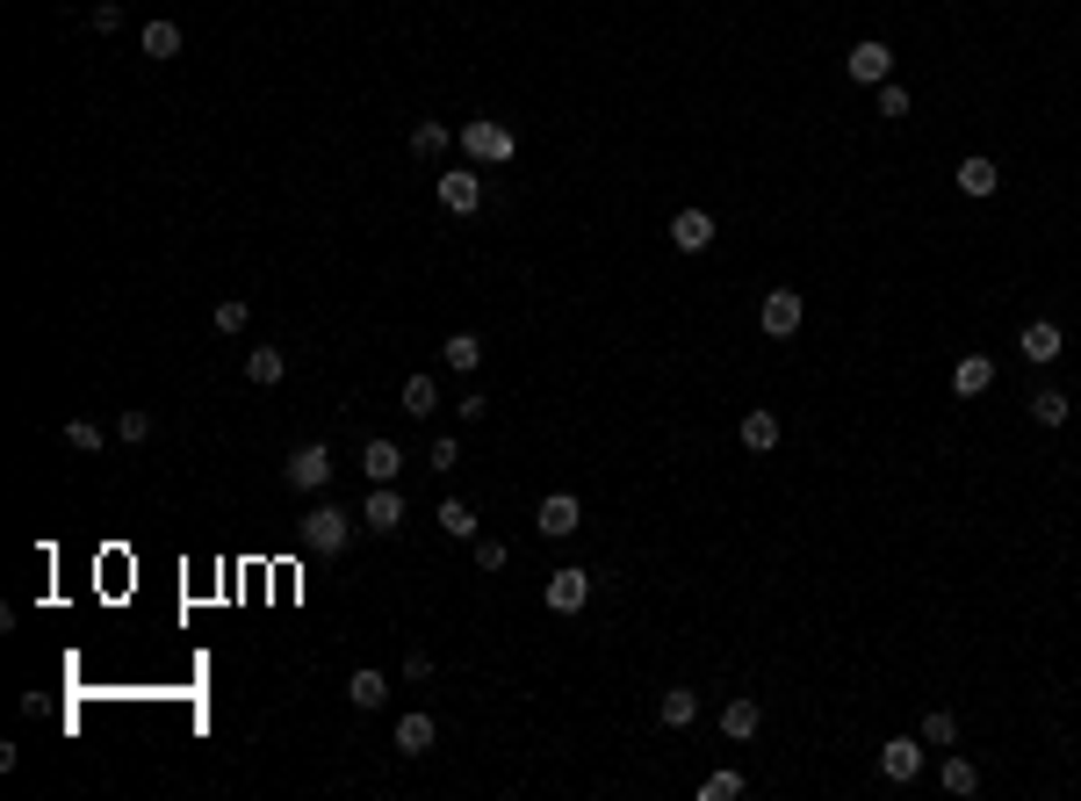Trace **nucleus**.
I'll list each match as a JSON object with an SVG mask.
<instances>
[{"label":"nucleus","mask_w":1081,"mask_h":801,"mask_svg":"<svg viewBox=\"0 0 1081 801\" xmlns=\"http://www.w3.org/2000/svg\"><path fill=\"white\" fill-rule=\"evenodd\" d=\"M462 152L476 159V167H513V159H519V138L505 130L498 116H469V123H462Z\"/></svg>","instance_id":"1"},{"label":"nucleus","mask_w":1081,"mask_h":801,"mask_svg":"<svg viewBox=\"0 0 1081 801\" xmlns=\"http://www.w3.org/2000/svg\"><path fill=\"white\" fill-rule=\"evenodd\" d=\"M346 541H354V520H346L340 505H310L303 513V549L310 557H340Z\"/></svg>","instance_id":"2"},{"label":"nucleus","mask_w":1081,"mask_h":801,"mask_svg":"<svg viewBox=\"0 0 1081 801\" xmlns=\"http://www.w3.org/2000/svg\"><path fill=\"white\" fill-rule=\"evenodd\" d=\"M281 477H289L296 491H325L332 484V448L325 440H296L289 462H281Z\"/></svg>","instance_id":"3"},{"label":"nucleus","mask_w":1081,"mask_h":801,"mask_svg":"<svg viewBox=\"0 0 1081 801\" xmlns=\"http://www.w3.org/2000/svg\"><path fill=\"white\" fill-rule=\"evenodd\" d=\"M807 318L801 289H764V304H757V325H764V340H793Z\"/></svg>","instance_id":"4"},{"label":"nucleus","mask_w":1081,"mask_h":801,"mask_svg":"<svg viewBox=\"0 0 1081 801\" xmlns=\"http://www.w3.org/2000/svg\"><path fill=\"white\" fill-rule=\"evenodd\" d=\"M916 773H923V736H887V744H879V780L909 787Z\"/></svg>","instance_id":"5"},{"label":"nucleus","mask_w":1081,"mask_h":801,"mask_svg":"<svg viewBox=\"0 0 1081 801\" xmlns=\"http://www.w3.org/2000/svg\"><path fill=\"white\" fill-rule=\"evenodd\" d=\"M533 527H541L549 541H563V535H577V527H584V505L570 499V491H549V499L533 505Z\"/></svg>","instance_id":"6"},{"label":"nucleus","mask_w":1081,"mask_h":801,"mask_svg":"<svg viewBox=\"0 0 1081 801\" xmlns=\"http://www.w3.org/2000/svg\"><path fill=\"white\" fill-rule=\"evenodd\" d=\"M843 72H851V80H865V88H879V80L894 72V52L879 44V36H859V44H851V58H843Z\"/></svg>","instance_id":"7"},{"label":"nucleus","mask_w":1081,"mask_h":801,"mask_svg":"<svg viewBox=\"0 0 1081 801\" xmlns=\"http://www.w3.org/2000/svg\"><path fill=\"white\" fill-rule=\"evenodd\" d=\"M541 599H549V614H584V599H591V571H555L549 585H541Z\"/></svg>","instance_id":"8"},{"label":"nucleus","mask_w":1081,"mask_h":801,"mask_svg":"<svg viewBox=\"0 0 1081 801\" xmlns=\"http://www.w3.org/2000/svg\"><path fill=\"white\" fill-rule=\"evenodd\" d=\"M1016 347H1024V362H1031V368H1053V362L1067 354V340H1060V325H1053V318H1031Z\"/></svg>","instance_id":"9"},{"label":"nucleus","mask_w":1081,"mask_h":801,"mask_svg":"<svg viewBox=\"0 0 1081 801\" xmlns=\"http://www.w3.org/2000/svg\"><path fill=\"white\" fill-rule=\"evenodd\" d=\"M779 434H786V426H779L772 404H750V412H743V426H736V440H743L750 455H772V448H779Z\"/></svg>","instance_id":"10"},{"label":"nucleus","mask_w":1081,"mask_h":801,"mask_svg":"<svg viewBox=\"0 0 1081 801\" xmlns=\"http://www.w3.org/2000/svg\"><path fill=\"white\" fill-rule=\"evenodd\" d=\"M360 520L376 527V535H396V527H404V491L376 484V491H368V505H360Z\"/></svg>","instance_id":"11"},{"label":"nucleus","mask_w":1081,"mask_h":801,"mask_svg":"<svg viewBox=\"0 0 1081 801\" xmlns=\"http://www.w3.org/2000/svg\"><path fill=\"white\" fill-rule=\"evenodd\" d=\"M952 181H959V195H974V203H980V195H996V188H1002V167H996L988 152H966Z\"/></svg>","instance_id":"12"},{"label":"nucleus","mask_w":1081,"mask_h":801,"mask_svg":"<svg viewBox=\"0 0 1081 801\" xmlns=\"http://www.w3.org/2000/svg\"><path fill=\"white\" fill-rule=\"evenodd\" d=\"M670 245H678V253H706V245H714V217H706V209H678V217H670Z\"/></svg>","instance_id":"13"},{"label":"nucleus","mask_w":1081,"mask_h":801,"mask_svg":"<svg viewBox=\"0 0 1081 801\" xmlns=\"http://www.w3.org/2000/svg\"><path fill=\"white\" fill-rule=\"evenodd\" d=\"M980 390H996V362L988 354H959L952 362V398H980Z\"/></svg>","instance_id":"14"},{"label":"nucleus","mask_w":1081,"mask_h":801,"mask_svg":"<svg viewBox=\"0 0 1081 801\" xmlns=\"http://www.w3.org/2000/svg\"><path fill=\"white\" fill-rule=\"evenodd\" d=\"M440 209L447 217H476L483 209V181L476 174H440Z\"/></svg>","instance_id":"15"},{"label":"nucleus","mask_w":1081,"mask_h":801,"mask_svg":"<svg viewBox=\"0 0 1081 801\" xmlns=\"http://www.w3.org/2000/svg\"><path fill=\"white\" fill-rule=\"evenodd\" d=\"M757 730H764V708H757L750 694H736L728 708H721V736H728V744H750Z\"/></svg>","instance_id":"16"},{"label":"nucleus","mask_w":1081,"mask_h":801,"mask_svg":"<svg viewBox=\"0 0 1081 801\" xmlns=\"http://www.w3.org/2000/svg\"><path fill=\"white\" fill-rule=\"evenodd\" d=\"M360 470H368V484H390L396 470H404V448H396V440H368V448H360Z\"/></svg>","instance_id":"17"},{"label":"nucleus","mask_w":1081,"mask_h":801,"mask_svg":"<svg viewBox=\"0 0 1081 801\" xmlns=\"http://www.w3.org/2000/svg\"><path fill=\"white\" fill-rule=\"evenodd\" d=\"M433 736H440V722H433L426 708L396 722V751H404V758H426V751H433Z\"/></svg>","instance_id":"18"},{"label":"nucleus","mask_w":1081,"mask_h":801,"mask_svg":"<svg viewBox=\"0 0 1081 801\" xmlns=\"http://www.w3.org/2000/svg\"><path fill=\"white\" fill-rule=\"evenodd\" d=\"M346 700H354V708H360V714H376V708H382V700H390V679H382L376 664H360L354 679H346Z\"/></svg>","instance_id":"19"},{"label":"nucleus","mask_w":1081,"mask_h":801,"mask_svg":"<svg viewBox=\"0 0 1081 801\" xmlns=\"http://www.w3.org/2000/svg\"><path fill=\"white\" fill-rule=\"evenodd\" d=\"M656 722H664V730H692V722H700V694H686V686H670V694L656 700Z\"/></svg>","instance_id":"20"},{"label":"nucleus","mask_w":1081,"mask_h":801,"mask_svg":"<svg viewBox=\"0 0 1081 801\" xmlns=\"http://www.w3.org/2000/svg\"><path fill=\"white\" fill-rule=\"evenodd\" d=\"M138 44H145V58H159V66H166V58H181V22H145Z\"/></svg>","instance_id":"21"},{"label":"nucleus","mask_w":1081,"mask_h":801,"mask_svg":"<svg viewBox=\"0 0 1081 801\" xmlns=\"http://www.w3.org/2000/svg\"><path fill=\"white\" fill-rule=\"evenodd\" d=\"M440 535H455V541H476V505H462V499H440Z\"/></svg>","instance_id":"22"},{"label":"nucleus","mask_w":1081,"mask_h":801,"mask_svg":"<svg viewBox=\"0 0 1081 801\" xmlns=\"http://www.w3.org/2000/svg\"><path fill=\"white\" fill-rule=\"evenodd\" d=\"M938 780H944V794H980V766H974V758H959V751L938 766Z\"/></svg>","instance_id":"23"},{"label":"nucleus","mask_w":1081,"mask_h":801,"mask_svg":"<svg viewBox=\"0 0 1081 801\" xmlns=\"http://www.w3.org/2000/svg\"><path fill=\"white\" fill-rule=\"evenodd\" d=\"M1067 412H1074V398H1067V390H1031V419H1038V426H1067Z\"/></svg>","instance_id":"24"},{"label":"nucleus","mask_w":1081,"mask_h":801,"mask_svg":"<svg viewBox=\"0 0 1081 801\" xmlns=\"http://www.w3.org/2000/svg\"><path fill=\"white\" fill-rule=\"evenodd\" d=\"M245 376H253V384H281V376H289V354L281 347H253L245 354Z\"/></svg>","instance_id":"25"},{"label":"nucleus","mask_w":1081,"mask_h":801,"mask_svg":"<svg viewBox=\"0 0 1081 801\" xmlns=\"http://www.w3.org/2000/svg\"><path fill=\"white\" fill-rule=\"evenodd\" d=\"M923 744L930 751H952V744H959V714H952V708H930L923 714Z\"/></svg>","instance_id":"26"},{"label":"nucleus","mask_w":1081,"mask_h":801,"mask_svg":"<svg viewBox=\"0 0 1081 801\" xmlns=\"http://www.w3.org/2000/svg\"><path fill=\"white\" fill-rule=\"evenodd\" d=\"M447 368H462V376H469V368H483V340H476V332H447Z\"/></svg>","instance_id":"27"},{"label":"nucleus","mask_w":1081,"mask_h":801,"mask_svg":"<svg viewBox=\"0 0 1081 801\" xmlns=\"http://www.w3.org/2000/svg\"><path fill=\"white\" fill-rule=\"evenodd\" d=\"M404 412L433 419V412H440V384H433V376H412V384H404Z\"/></svg>","instance_id":"28"},{"label":"nucleus","mask_w":1081,"mask_h":801,"mask_svg":"<svg viewBox=\"0 0 1081 801\" xmlns=\"http://www.w3.org/2000/svg\"><path fill=\"white\" fill-rule=\"evenodd\" d=\"M412 152L418 159H440L447 152V123H418V130H412Z\"/></svg>","instance_id":"29"},{"label":"nucleus","mask_w":1081,"mask_h":801,"mask_svg":"<svg viewBox=\"0 0 1081 801\" xmlns=\"http://www.w3.org/2000/svg\"><path fill=\"white\" fill-rule=\"evenodd\" d=\"M245 318H253V304H245V297H223V304H217V332H223V340H231V332H245Z\"/></svg>","instance_id":"30"},{"label":"nucleus","mask_w":1081,"mask_h":801,"mask_svg":"<svg viewBox=\"0 0 1081 801\" xmlns=\"http://www.w3.org/2000/svg\"><path fill=\"white\" fill-rule=\"evenodd\" d=\"M879 116H887V123L909 116V88H901V80H879Z\"/></svg>","instance_id":"31"},{"label":"nucleus","mask_w":1081,"mask_h":801,"mask_svg":"<svg viewBox=\"0 0 1081 801\" xmlns=\"http://www.w3.org/2000/svg\"><path fill=\"white\" fill-rule=\"evenodd\" d=\"M728 794H743V773H706L700 780V801H728Z\"/></svg>","instance_id":"32"},{"label":"nucleus","mask_w":1081,"mask_h":801,"mask_svg":"<svg viewBox=\"0 0 1081 801\" xmlns=\"http://www.w3.org/2000/svg\"><path fill=\"white\" fill-rule=\"evenodd\" d=\"M66 448L94 455V448H102V426H94V419H72V426H66Z\"/></svg>","instance_id":"33"},{"label":"nucleus","mask_w":1081,"mask_h":801,"mask_svg":"<svg viewBox=\"0 0 1081 801\" xmlns=\"http://www.w3.org/2000/svg\"><path fill=\"white\" fill-rule=\"evenodd\" d=\"M426 462H433V470H455V462H462V440H455V434H440V440H433V448H426Z\"/></svg>","instance_id":"34"},{"label":"nucleus","mask_w":1081,"mask_h":801,"mask_svg":"<svg viewBox=\"0 0 1081 801\" xmlns=\"http://www.w3.org/2000/svg\"><path fill=\"white\" fill-rule=\"evenodd\" d=\"M116 440H130V448H138V440H152V412H123V419H116Z\"/></svg>","instance_id":"35"},{"label":"nucleus","mask_w":1081,"mask_h":801,"mask_svg":"<svg viewBox=\"0 0 1081 801\" xmlns=\"http://www.w3.org/2000/svg\"><path fill=\"white\" fill-rule=\"evenodd\" d=\"M505 563H513V549L491 541V535H476V571H505Z\"/></svg>","instance_id":"36"},{"label":"nucleus","mask_w":1081,"mask_h":801,"mask_svg":"<svg viewBox=\"0 0 1081 801\" xmlns=\"http://www.w3.org/2000/svg\"><path fill=\"white\" fill-rule=\"evenodd\" d=\"M87 30H123V8H116V0H94V8H87Z\"/></svg>","instance_id":"37"},{"label":"nucleus","mask_w":1081,"mask_h":801,"mask_svg":"<svg viewBox=\"0 0 1081 801\" xmlns=\"http://www.w3.org/2000/svg\"><path fill=\"white\" fill-rule=\"evenodd\" d=\"M404 679H412V686L433 679V657H426V650H412V657H404Z\"/></svg>","instance_id":"38"},{"label":"nucleus","mask_w":1081,"mask_h":801,"mask_svg":"<svg viewBox=\"0 0 1081 801\" xmlns=\"http://www.w3.org/2000/svg\"><path fill=\"white\" fill-rule=\"evenodd\" d=\"M455 412H462V419H469V426H476V419H491V398H483V390H469V398H462V404H455Z\"/></svg>","instance_id":"39"}]
</instances>
